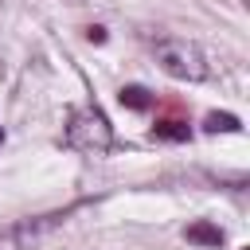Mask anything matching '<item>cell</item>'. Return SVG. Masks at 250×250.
<instances>
[{"instance_id": "cell-2", "label": "cell", "mask_w": 250, "mask_h": 250, "mask_svg": "<svg viewBox=\"0 0 250 250\" xmlns=\"http://www.w3.org/2000/svg\"><path fill=\"white\" fill-rule=\"evenodd\" d=\"M156 62L172 74V78H184V82H203L211 74L207 66V55L188 43V39H160L156 43Z\"/></svg>"}, {"instance_id": "cell-1", "label": "cell", "mask_w": 250, "mask_h": 250, "mask_svg": "<svg viewBox=\"0 0 250 250\" xmlns=\"http://www.w3.org/2000/svg\"><path fill=\"white\" fill-rule=\"evenodd\" d=\"M66 145L86 156H105L113 148V125L98 105H82L66 121Z\"/></svg>"}, {"instance_id": "cell-7", "label": "cell", "mask_w": 250, "mask_h": 250, "mask_svg": "<svg viewBox=\"0 0 250 250\" xmlns=\"http://www.w3.org/2000/svg\"><path fill=\"white\" fill-rule=\"evenodd\" d=\"M86 39H90V43H105V27H90Z\"/></svg>"}, {"instance_id": "cell-3", "label": "cell", "mask_w": 250, "mask_h": 250, "mask_svg": "<svg viewBox=\"0 0 250 250\" xmlns=\"http://www.w3.org/2000/svg\"><path fill=\"white\" fill-rule=\"evenodd\" d=\"M184 234H188V242H195V246H215V250L223 246V230H219L215 223H191Z\"/></svg>"}, {"instance_id": "cell-4", "label": "cell", "mask_w": 250, "mask_h": 250, "mask_svg": "<svg viewBox=\"0 0 250 250\" xmlns=\"http://www.w3.org/2000/svg\"><path fill=\"white\" fill-rule=\"evenodd\" d=\"M203 129H207V133H238V129H242V121H238L234 113H207Z\"/></svg>"}, {"instance_id": "cell-6", "label": "cell", "mask_w": 250, "mask_h": 250, "mask_svg": "<svg viewBox=\"0 0 250 250\" xmlns=\"http://www.w3.org/2000/svg\"><path fill=\"white\" fill-rule=\"evenodd\" d=\"M152 137H160V141H188V125L184 121H156Z\"/></svg>"}, {"instance_id": "cell-8", "label": "cell", "mask_w": 250, "mask_h": 250, "mask_svg": "<svg viewBox=\"0 0 250 250\" xmlns=\"http://www.w3.org/2000/svg\"><path fill=\"white\" fill-rule=\"evenodd\" d=\"M0 141H4V129H0Z\"/></svg>"}, {"instance_id": "cell-5", "label": "cell", "mask_w": 250, "mask_h": 250, "mask_svg": "<svg viewBox=\"0 0 250 250\" xmlns=\"http://www.w3.org/2000/svg\"><path fill=\"white\" fill-rule=\"evenodd\" d=\"M121 105H129V109H148L152 105V98H148V90L145 86H121Z\"/></svg>"}]
</instances>
